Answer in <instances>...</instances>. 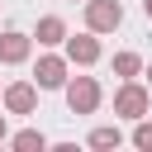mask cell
Listing matches in <instances>:
<instances>
[{
    "instance_id": "10",
    "label": "cell",
    "mask_w": 152,
    "mask_h": 152,
    "mask_svg": "<svg viewBox=\"0 0 152 152\" xmlns=\"http://www.w3.org/2000/svg\"><path fill=\"white\" fill-rule=\"evenodd\" d=\"M86 142H90V147H100V152H109V147H119V142H124V133L104 124V128H90V138H86Z\"/></svg>"
},
{
    "instance_id": "6",
    "label": "cell",
    "mask_w": 152,
    "mask_h": 152,
    "mask_svg": "<svg viewBox=\"0 0 152 152\" xmlns=\"http://www.w3.org/2000/svg\"><path fill=\"white\" fill-rule=\"evenodd\" d=\"M62 81H66V57H52V52L38 57V66H33V86H38V90H57Z\"/></svg>"
},
{
    "instance_id": "14",
    "label": "cell",
    "mask_w": 152,
    "mask_h": 152,
    "mask_svg": "<svg viewBox=\"0 0 152 152\" xmlns=\"http://www.w3.org/2000/svg\"><path fill=\"white\" fill-rule=\"evenodd\" d=\"M142 10H147V19H152V0H142Z\"/></svg>"
},
{
    "instance_id": "13",
    "label": "cell",
    "mask_w": 152,
    "mask_h": 152,
    "mask_svg": "<svg viewBox=\"0 0 152 152\" xmlns=\"http://www.w3.org/2000/svg\"><path fill=\"white\" fill-rule=\"evenodd\" d=\"M5 138H10V124H5V114H0V142H5Z\"/></svg>"
},
{
    "instance_id": "8",
    "label": "cell",
    "mask_w": 152,
    "mask_h": 152,
    "mask_svg": "<svg viewBox=\"0 0 152 152\" xmlns=\"http://www.w3.org/2000/svg\"><path fill=\"white\" fill-rule=\"evenodd\" d=\"M62 38H66V24H62L57 14H43V19H38V43L52 48V43H62Z\"/></svg>"
},
{
    "instance_id": "1",
    "label": "cell",
    "mask_w": 152,
    "mask_h": 152,
    "mask_svg": "<svg viewBox=\"0 0 152 152\" xmlns=\"http://www.w3.org/2000/svg\"><path fill=\"white\" fill-rule=\"evenodd\" d=\"M62 90H66L71 114H95L100 109V81L95 76H71V81H62Z\"/></svg>"
},
{
    "instance_id": "11",
    "label": "cell",
    "mask_w": 152,
    "mask_h": 152,
    "mask_svg": "<svg viewBox=\"0 0 152 152\" xmlns=\"http://www.w3.org/2000/svg\"><path fill=\"white\" fill-rule=\"evenodd\" d=\"M114 71L128 81V76H138V71H142V57H138V52H114Z\"/></svg>"
},
{
    "instance_id": "12",
    "label": "cell",
    "mask_w": 152,
    "mask_h": 152,
    "mask_svg": "<svg viewBox=\"0 0 152 152\" xmlns=\"http://www.w3.org/2000/svg\"><path fill=\"white\" fill-rule=\"evenodd\" d=\"M138 128H133V147H142V152H152V119L142 114V119H133Z\"/></svg>"
},
{
    "instance_id": "16",
    "label": "cell",
    "mask_w": 152,
    "mask_h": 152,
    "mask_svg": "<svg viewBox=\"0 0 152 152\" xmlns=\"http://www.w3.org/2000/svg\"><path fill=\"white\" fill-rule=\"evenodd\" d=\"M0 90H5V86H0Z\"/></svg>"
},
{
    "instance_id": "15",
    "label": "cell",
    "mask_w": 152,
    "mask_h": 152,
    "mask_svg": "<svg viewBox=\"0 0 152 152\" xmlns=\"http://www.w3.org/2000/svg\"><path fill=\"white\" fill-rule=\"evenodd\" d=\"M147 76H152V66H147Z\"/></svg>"
},
{
    "instance_id": "5",
    "label": "cell",
    "mask_w": 152,
    "mask_h": 152,
    "mask_svg": "<svg viewBox=\"0 0 152 152\" xmlns=\"http://www.w3.org/2000/svg\"><path fill=\"white\" fill-rule=\"evenodd\" d=\"M66 43V62H76V66H95L100 62V38L86 28V33H76V38H62Z\"/></svg>"
},
{
    "instance_id": "2",
    "label": "cell",
    "mask_w": 152,
    "mask_h": 152,
    "mask_svg": "<svg viewBox=\"0 0 152 152\" xmlns=\"http://www.w3.org/2000/svg\"><path fill=\"white\" fill-rule=\"evenodd\" d=\"M124 24V5L119 0H86V28L90 33H114Z\"/></svg>"
},
{
    "instance_id": "3",
    "label": "cell",
    "mask_w": 152,
    "mask_h": 152,
    "mask_svg": "<svg viewBox=\"0 0 152 152\" xmlns=\"http://www.w3.org/2000/svg\"><path fill=\"white\" fill-rule=\"evenodd\" d=\"M147 104H152V100H147V86H138L133 76L114 90V114H124V119H142Z\"/></svg>"
},
{
    "instance_id": "4",
    "label": "cell",
    "mask_w": 152,
    "mask_h": 152,
    "mask_svg": "<svg viewBox=\"0 0 152 152\" xmlns=\"http://www.w3.org/2000/svg\"><path fill=\"white\" fill-rule=\"evenodd\" d=\"M0 100H5L10 114H33V104H38V86H33V81H10V86L0 90Z\"/></svg>"
},
{
    "instance_id": "9",
    "label": "cell",
    "mask_w": 152,
    "mask_h": 152,
    "mask_svg": "<svg viewBox=\"0 0 152 152\" xmlns=\"http://www.w3.org/2000/svg\"><path fill=\"white\" fill-rule=\"evenodd\" d=\"M5 142H10L14 152H43V147H48V138H43L38 128H24V133H14V138H5Z\"/></svg>"
},
{
    "instance_id": "7",
    "label": "cell",
    "mask_w": 152,
    "mask_h": 152,
    "mask_svg": "<svg viewBox=\"0 0 152 152\" xmlns=\"http://www.w3.org/2000/svg\"><path fill=\"white\" fill-rule=\"evenodd\" d=\"M28 52H33V38H28V33H19V28L0 33V62H5V66H19V62H28Z\"/></svg>"
}]
</instances>
